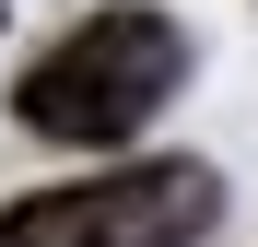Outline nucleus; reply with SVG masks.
Returning <instances> with one entry per match:
<instances>
[{"instance_id":"f257e3e1","label":"nucleus","mask_w":258,"mask_h":247,"mask_svg":"<svg viewBox=\"0 0 258 247\" xmlns=\"http://www.w3.org/2000/svg\"><path fill=\"white\" fill-rule=\"evenodd\" d=\"M176 71H188V35L164 12H141V0H117V12L71 24L59 47L24 71L12 106H24V130H47V141H129L164 94H176Z\"/></svg>"},{"instance_id":"f03ea898","label":"nucleus","mask_w":258,"mask_h":247,"mask_svg":"<svg viewBox=\"0 0 258 247\" xmlns=\"http://www.w3.org/2000/svg\"><path fill=\"white\" fill-rule=\"evenodd\" d=\"M223 224V177L211 165H129L94 188H35L0 212V247H200Z\"/></svg>"}]
</instances>
